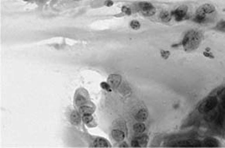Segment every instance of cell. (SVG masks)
<instances>
[{
    "mask_svg": "<svg viewBox=\"0 0 225 148\" xmlns=\"http://www.w3.org/2000/svg\"><path fill=\"white\" fill-rule=\"evenodd\" d=\"M85 102H86V99L82 95H78V96L75 97V103L77 106H83Z\"/></svg>",
    "mask_w": 225,
    "mask_h": 148,
    "instance_id": "4fadbf2b",
    "label": "cell"
},
{
    "mask_svg": "<svg viewBox=\"0 0 225 148\" xmlns=\"http://www.w3.org/2000/svg\"><path fill=\"white\" fill-rule=\"evenodd\" d=\"M217 29L220 31L225 32V21H221L217 25Z\"/></svg>",
    "mask_w": 225,
    "mask_h": 148,
    "instance_id": "d6986e66",
    "label": "cell"
},
{
    "mask_svg": "<svg viewBox=\"0 0 225 148\" xmlns=\"http://www.w3.org/2000/svg\"><path fill=\"white\" fill-rule=\"evenodd\" d=\"M121 10H122V12H124L125 14H127V15L131 14V10H130V8L127 7V6H123L122 9H121Z\"/></svg>",
    "mask_w": 225,
    "mask_h": 148,
    "instance_id": "ffe728a7",
    "label": "cell"
},
{
    "mask_svg": "<svg viewBox=\"0 0 225 148\" xmlns=\"http://www.w3.org/2000/svg\"><path fill=\"white\" fill-rule=\"evenodd\" d=\"M172 14L168 12V11H163L160 14V19H161L162 22L167 23V22L170 21L171 19H172Z\"/></svg>",
    "mask_w": 225,
    "mask_h": 148,
    "instance_id": "9c48e42d",
    "label": "cell"
},
{
    "mask_svg": "<svg viewBox=\"0 0 225 148\" xmlns=\"http://www.w3.org/2000/svg\"><path fill=\"white\" fill-rule=\"evenodd\" d=\"M139 7L142 14L145 17H152L155 13V8L149 3H141Z\"/></svg>",
    "mask_w": 225,
    "mask_h": 148,
    "instance_id": "3957f363",
    "label": "cell"
},
{
    "mask_svg": "<svg viewBox=\"0 0 225 148\" xmlns=\"http://www.w3.org/2000/svg\"><path fill=\"white\" fill-rule=\"evenodd\" d=\"M136 139L138 140V141L140 143L141 147L145 145L147 142V136L146 135H141L140 136H138Z\"/></svg>",
    "mask_w": 225,
    "mask_h": 148,
    "instance_id": "9a60e30c",
    "label": "cell"
},
{
    "mask_svg": "<svg viewBox=\"0 0 225 148\" xmlns=\"http://www.w3.org/2000/svg\"><path fill=\"white\" fill-rule=\"evenodd\" d=\"M101 87L102 89H104L105 90H107V91H111V89H110V86H109V84H107V82H102L101 83Z\"/></svg>",
    "mask_w": 225,
    "mask_h": 148,
    "instance_id": "44dd1931",
    "label": "cell"
},
{
    "mask_svg": "<svg viewBox=\"0 0 225 148\" xmlns=\"http://www.w3.org/2000/svg\"><path fill=\"white\" fill-rule=\"evenodd\" d=\"M94 147H109V142L103 138H97L94 141Z\"/></svg>",
    "mask_w": 225,
    "mask_h": 148,
    "instance_id": "ba28073f",
    "label": "cell"
},
{
    "mask_svg": "<svg viewBox=\"0 0 225 148\" xmlns=\"http://www.w3.org/2000/svg\"><path fill=\"white\" fill-rule=\"evenodd\" d=\"M112 136L117 142H121L125 138V133L120 129H114L112 132Z\"/></svg>",
    "mask_w": 225,
    "mask_h": 148,
    "instance_id": "5b68a950",
    "label": "cell"
},
{
    "mask_svg": "<svg viewBox=\"0 0 225 148\" xmlns=\"http://www.w3.org/2000/svg\"><path fill=\"white\" fill-rule=\"evenodd\" d=\"M147 112L145 109H141L138 112V113L136 114L135 115V119L139 121V122H144L145 120H147Z\"/></svg>",
    "mask_w": 225,
    "mask_h": 148,
    "instance_id": "8992f818",
    "label": "cell"
},
{
    "mask_svg": "<svg viewBox=\"0 0 225 148\" xmlns=\"http://www.w3.org/2000/svg\"><path fill=\"white\" fill-rule=\"evenodd\" d=\"M120 76L117 75H111L108 78V81H109V83L112 86L116 87L120 83Z\"/></svg>",
    "mask_w": 225,
    "mask_h": 148,
    "instance_id": "52a82bcc",
    "label": "cell"
},
{
    "mask_svg": "<svg viewBox=\"0 0 225 148\" xmlns=\"http://www.w3.org/2000/svg\"><path fill=\"white\" fill-rule=\"evenodd\" d=\"M24 1H29V0H24Z\"/></svg>",
    "mask_w": 225,
    "mask_h": 148,
    "instance_id": "4316f807",
    "label": "cell"
},
{
    "mask_svg": "<svg viewBox=\"0 0 225 148\" xmlns=\"http://www.w3.org/2000/svg\"><path fill=\"white\" fill-rule=\"evenodd\" d=\"M105 5L108 6V7H109V6H112L114 5V3L112 2L111 0H107V2L105 3Z\"/></svg>",
    "mask_w": 225,
    "mask_h": 148,
    "instance_id": "603a6c76",
    "label": "cell"
},
{
    "mask_svg": "<svg viewBox=\"0 0 225 148\" xmlns=\"http://www.w3.org/2000/svg\"><path fill=\"white\" fill-rule=\"evenodd\" d=\"M79 111L81 112L82 114H91V113H93V109L89 107V106H85V105H83L80 107L79 109Z\"/></svg>",
    "mask_w": 225,
    "mask_h": 148,
    "instance_id": "7c38bea8",
    "label": "cell"
},
{
    "mask_svg": "<svg viewBox=\"0 0 225 148\" xmlns=\"http://www.w3.org/2000/svg\"><path fill=\"white\" fill-rule=\"evenodd\" d=\"M186 13H187V7L180 6L178 9H176L175 11H173L172 14L176 21H181L185 18Z\"/></svg>",
    "mask_w": 225,
    "mask_h": 148,
    "instance_id": "277c9868",
    "label": "cell"
},
{
    "mask_svg": "<svg viewBox=\"0 0 225 148\" xmlns=\"http://www.w3.org/2000/svg\"><path fill=\"white\" fill-rule=\"evenodd\" d=\"M202 36L200 33L197 30L189 31L185 35L183 40V48L186 51H190L196 50L199 47V44L201 42Z\"/></svg>",
    "mask_w": 225,
    "mask_h": 148,
    "instance_id": "6da1fadb",
    "label": "cell"
},
{
    "mask_svg": "<svg viewBox=\"0 0 225 148\" xmlns=\"http://www.w3.org/2000/svg\"><path fill=\"white\" fill-rule=\"evenodd\" d=\"M71 121L72 122V123H74L75 125L78 124L81 121V117L79 114H78V112L76 111H73L71 114Z\"/></svg>",
    "mask_w": 225,
    "mask_h": 148,
    "instance_id": "30bf717a",
    "label": "cell"
},
{
    "mask_svg": "<svg viewBox=\"0 0 225 148\" xmlns=\"http://www.w3.org/2000/svg\"><path fill=\"white\" fill-rule=\"evenodd\" d=\"M205 145L207 147H217L218 145L217 141L214 139H207L205 140Z\"/></svg>",
    "mask_w": 225,
    "mask_h": 148,
    "instance_id": "2e32d148",
    "label": "cell"
},
{
    "mask_svg": "<svg viewBox=\"0 0 225 148\" xmlns=\"http://www.w3.org/2000/svg\"><path fill=\"white\" fill-rule=\"evenodd\" d=\"M217 104V99L215 97H210L205 99L199 106V111L203 113H206L213 109Z\"/></svg>",
    "mask_w": 225,
    "mask_h": 148,
    "instance_id": "7a4b0ae2",
    "label": "cell"
},
{
    "mask_svg": "<svg viewBox=\"0 0 225 148\" xmlns=\"http://www.w3.org/2000/svg\"><path fill=\"white\" fill-rule=\"evenodd\" d=\"M134 130L135 133L138 134H141L144 133L145 130V125L143 123H136L134 126Z\"/></svg>",
    "mask_w": 225,
    "mask_h": 148,
    "instance_id": "8fae6325",
    "label": "cell"
},
{
    "mask_svg": "<svg viewBox=\"0 0 225 148\" xmlns=\"http://www.w3.org/2000/svg\"><path fill=\"white\" fill-rule=\"evenodd\" d=\"M217 117V112H208V113H206V120L207 121H211V120H214L215 118Z\"/></svg>",
    "mask_w": 225,
    "mask_h": 148,
    "instance_id": "5bb4252c",
    "label": "cell"
},
{
    "mask_svg": "<svg viewBox=\"0 0 225 148\" xmlns=\"http://www.w3.org/2000/svg\"><path fill=\"white\" fill-rule=\"evenodd\" d=\"M131 146H132L133 147H141L140 143H139V142H138V140L136 138L132 140V142H131Z\"/></svg>",
    "mask_w": 225,
    "mask_h": 148,
    "instance_id": "7402d4cb",
    "label": "cell"
},
{
    "mask_svg": "<svg viewBox=\"0 0 225 148\" xmlns=\"http://www.w3.org/2000/svg\"><path fill=\"white\" fill-rule=\"evenodd\" d=\"M75 1H81V0H75Z\"/></svg>",
    "mask_w": 225,
    "mask_h": 148,
    "instance_id": "484cf974",
    "label": "cell"
},
{
    "mask_svg": "<svg viewBox=\"0 0 225 148\" xmlns=\"http://www.w3.org/2000/svg\"><path fill=\"white\" fill-rule=\"evenodd\" d=\"M222 107L224 109H225V95H224V96L223 97V100H222Z\"/></svg>",
    "mask_w": 225,
    "mask_h": 148,
    "instance_id": "cb8c5ba5",
    "label": "cell"
},
{
    "mask_svg": "<svg viewBox=\"0 0 225 148\" xmlns=\"http://www.w3.org/2000/svg\"><path fill=\"white\" fill-rule=\"evenodd\" d=\"M93 117L91 114H84L82 116V120L85 123H89L93 121Z\"/></svg>",
    "mask_w": 225,
    "mask_h": 148,
    "instance_id": "e0dca14e",
    "label": "cell"
},
{
    "mask_svg": "<svg viewBox=\"0 0 225 148\" xmlns=\"http://www.w3.org/2000/svg\"><path fill=\"white\" fill-rule=\"evenodd\" d=\"M130 26L132 27L133 29H134V30H138V29L140 28V23L138 21H137V20H133V21L130 22Z\"/></svg>",
    "mask_w": 225,
    "mask_h": 148,
    "instance_id": "ac0fdd59",
    "label": "cell"
},
{
    "mask_svg": "<svg viewBox=\"0 0 225 148\" xmlns=\"http://www.w3.org/2000/svg\"><path fill=\"white\" fill-rule=\"evenodd\" d=\"M127 147V144H123V145H120V147Z\"/></svg>",
    "mask_w": 225,
    "mask_h": 148,
    "instance_id": "d4e9b609",
    "label": "cell"
}]
</instances>
